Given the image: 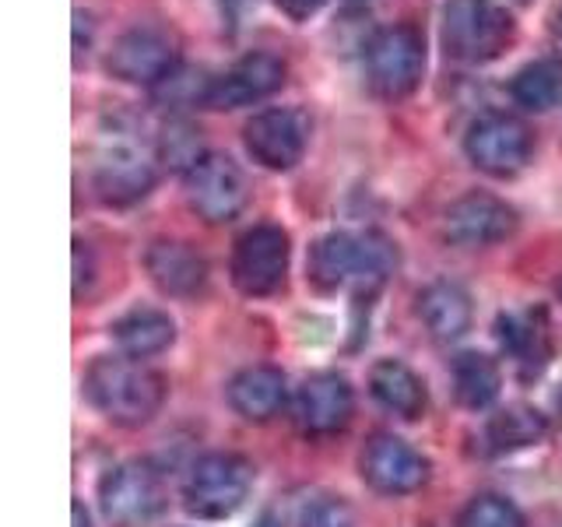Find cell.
<instances>
[{"instance_id":"cell-1","label":"cell","mask_w":562,"mask_h":527,"mask_svg":"<svg viewBox=\"0 0 562 527\" xmlns=\"http://www.w3.org/2000/svg\"><path fill=\"white\" fill-rule=\"evenodd\" d=\"M85 394L113 426H148L166 401V380L131 356H102L88 366Z\"/></svg>"},{"instance_id":"cell-2","label":"cell","mask_w":562,"mask_h":527,"mask_svg":"<svg viewBox=\"0 0 562 527\" xmlns=\"http://www.w3.org/2000/svg\"><path fill=\"white\" fill-rule=\"evenodd\" d=\"M394 260V243L383 233H327L310 250V281L321 292L380 285Z\"/></svg>"},{"instance_id":"cell-3","label":"cell","mask_w":562,"mask_h":527,"mask_svg":"<svg viewBox=\"0 0 562 527\" xmlns=\"http://www.w3.org/2000/svg\"><path fill=\"white\" fill-rule=\"evenodd\" d=\"M517 40V22L496 0H447L443 49L450 60L488 64L499 60Z\"/></svg>"},{"instance_id":"cell-4","label":"cell","mask_w":562,"mask_h":527,"mask_svg":"<svg viewBox=\"0 0 562 527\" xmlns=\"http://www.w3.org/2000/svg\"><path fill=\"white\" fill-rule=\"evenodd\" d=\"M426 78V35L401 22L380 29L366 46V81L369 92L383 102L408 99Z\"/></svg>"},{"instance_id":"cell-5","label":"cell","mask_w":562,"mask_h":527,"mask_svg":"<svg viewBox=\"0 0 562 527\" xmlns=\"http://www.w3.org/2000/svg\"><path fill=\"white\" fill-rule=\"evenodd\" d=\"M254 489V464L239 453H204L183 485L187 514L201 520H225L246 503Z\"/></svg>"},{"instance_id":"cell-6","label":"cell","mask_w":562,"mask_h":527,"mask_svg":"<svg viewBox=\"0 0 562 527\" xmlns=\"http://www.w3.org/2000/svg\"><path fill=\"white\" fill-rule=\"evenodd\" d=\"M99 506L113 527H148L166 509V482L155 464L127 461L102 479Z\"/></svg>"},{"instance_id":"cell-7","label":"cell","mask_w":562,"mask_h":527,"mask_svg":"<svg viewBox=\"0 0 562 527\" xmlns=\"http://www.w3.org/2000/svg\"><path fill=\"white\" fill-rule=\"evenodd\" d=\"M464 152L474 169H482L485 176H496V180H509V176H517L531 162L535 134L520 116L485 113L468 127Z\"/></svg>"},{"instance_id":"cell-8","label":"cell","mask_w":562,"mask_h":527,"mask_svg":"<svg viewBox=\"0 0 562 527\" xmlns=\"http://www.w3.org/2000/svg\"><path fill=\"white\" fill-rule=\"evenodd\" d=\"M233 285L243 295H274L289 274V236L278 225H254L236 239L233 264H228Z\"/></svg>"},{"instance_id":"cell-9","label":"cell","mask_w":562,"mask_h":527,"mask_svg":"<svg viewBox=\"0 0 562 527\" xmlns=\"http://www.w3.org/2000/svg\"><path fill=\"white\" fill-rule=\"evenodd\" d=\"M187 204L193 208V215L204 218L207 225H225L239 218V211L246 208L250 198V183H246L243 169L228 155L207 152L198 166L187 172Z\"/></svg>"},{"instance_id":"cell-10","label":"cell","mask_w":562,"mask_h":527,"mask_svg":"<svg viewBox=\"0 0 562 527\" xmlns=\"http://www.w3.org/2000/svg\"><path fill=\"white\" fill-rule=\"evenodd\" d=\"M180 64H183L180 46L158 25H137L131 32H123L113 43L110 57H105V67H110L113 78L145 88L162 85Z\"/></svg>"},{"instance_id":"cell-11","label":"cell","mask_w":562,"mask_h":527,"mask_svg":"<svg viewBox=\"0 0 562 527\" xmlns=\"http://www.w3.org/2000/svg\"><path fill=\"white\" fill-rule=\"evenodd\" d=\"M243 141L257 166L271 172H285L306 152L310 116L303 110H292V105H274V110H263L246 123Z\"/></svg>"},{"instance_id":"cell-12","label":"cell","mask_w":562,"mask_h":527,"mask_svg":"<svg viewBox=\"0 0 562 527\" xmlns=\"http://www.w3.org/2000/svg\"><path fill=\"white\" fill-rule=\"evenodd\" d=\"M517 233V211L496 193L471 190L457 198L443 215V236L461 250H485Z\"/></svg>"},{"instance_id":"cell-13","label":"cell","mask_w":562,"mask_h":527,"mask_svg":"<svg viewBox=\"0 0 562 527\" xmlns=\"http://www.w3.org/2000/svg\"><path fill=\"white\" fill-rule=\"evenodd\" d=\"M285 85V60L274 53H246L225 75L211 78L204 110H243L271 99Z\"/></svg>"},{"instance_id":"cell-14","label":"cell","mask_w":562,"mask_h":527,"mask_svg":"<svg viewBox=\"0 0 562 527\" xmlns=\"http://www.w3.org/2000/svg\"><path fill=\"white\" fill-rule=\"evenodd\" d=\"M362 479L383 496H408L429 482V461L412 444L380 433L366 444L362 453Z\"/></svg>"},{"instance_id":"cell-15","label":"cell","mask_w":562,"mask_h":527,"mask_svg":"<svg viewBox=\"0 0 562 527\" xmlns=\"http://www.w3.org/2000/svg\"><path fill=\"white\" fill-rule=\"evenodd\" d=\"M155 152H145L134 141L116 137L110 148L99 155L95 166V190L105 204H134L140 198H148V190L155 187Z\"/></svg>"},{"instance_id":"cell-16","label":"cell","mask_w":562,"mask_h":527,"mask_svg":"<svg viewBox=\"0 0 562 527\" xmlns=\"http://www.w3.org/2000/svg\"><path fill=\"white\" fill-rule=\"evenodd\" d=\"M351 412H356V397L338 373H316L295 394V426L306 436L341 433L351 422Z\"/></svg>"},{"instance_id":"cell-17","label":"cell","mask_w":562,"mask_h":527,"mask_svg":"<svg viewBox=\"0 0 562 527\" xmlns=\"http://www.w3.org/2000/svg\"><path fill=\"white\" fill-rule=\"evenodd\" d=\"M145 268L151 281L166 295H198L207 281V260L180 239H155L145 254Z\"/></svg>"},{"instance_id":"cell-18","label":"cell","mask_w":562,"mask_h":527,"mask_svg":"<svg viewBox=\"0 0 562 527\" xmlns=\"http://www.w3.org/2000/svg\"><path fill=\"white\" fill-rule=\"evenodd\" d=\"M285 397H289L285 373L274 366H250L228 383V404L246 422H271L285 408Z\"/></svg>"},{"instance_id":"cell-19","label":"cell","mask_w":562,"mask_h":527,"mask_svg":"<svg viewBox=\"0 0 562 527\" xmlns=\"http://www.w3.org/2000/svg\"><path fill=\"white\" fill-rule=\"evenodd\" d=\"M418 316L436 341H457L471 327V299L453 281H432L418 295Z\"/></svg>"},{"instance_id":"cell-20","label":"cell","mask_w":562,"mask_h":527,"mask_svg":"<svg viewBox=\"0 0 562 527\" xmlns=\"http://www.w3.org/2000/svg\"><path fill=\"white\" fill-rule=\"evenodd\" d=\"M369 394L401 418H418L426 412V386L397 359H380L369 369Z\"/></svg>"},{"instance_id":"cell-21","label":"cell","mask_w":562,"mask_h":527,"mask_svg":"<svg viewBox=\"0 0 562 527\" xmlns=\"http://www.w3.org/2000/svg\"><path fill=\"white\" fill-rule=\"evenodd\" d=\"M110 330H113L120 351L131 359L158 356V351H166L176 338V327H172L169 316L162 310H148V306L123 313Z\"/></svg>"},{"instance_id":"cell-22","label":"cell","mask_w":562,"mask_h":527,"mask_svg":"<svg viewBox=\"0 0 562 527\" xmlns=\"http://www.w3.org/2000/svg\"><path fill=\"white\" fill-rule=\"evenodd\" d=\"M544 436H549V418L538 408H527V404H509V408L488 418L485 447L492 453H514V450L541 444Z\"/></svg>"},{"instance_id":"cell-23","label":"cell","mask_w":562,"mask_h":527,"mask_svg":"<svg viewBox=\"0 0 562 527\" xmlns=\"http://www.w3.org/2000/svg\"><path fill=\"white\" fill-rule=\"evenodd\" d=\"M450 377H453V394L464 408H488L492 401L499 397V366L496 359L482 356V351H461L450 366Z\"/></svg>"},{"instance_id":"cell-24","label":"cell","mask_w":562,"mask_h":527,"mask_svg":"<svg viewBox=\"0 0 562 527\" xmlns=\"http://www.w3.org/2000/svg\"><path fill=\"white\" fill-rule=\"evenodd\" d=\"M509 96L517 105L531 113H544L562 99V64L559 60H535L520 67L509 81Z\"/></svg>"},{"instance_id":"cell-25","label":"cell","mask_w":562,"mask_h":527,"mask_svg":"<svg viewBox=\"0 0 562 527\" xmlns=\"http://www.w3.org/2000/svg\"><path fill=\"white\" fill-rule=\"evenodd\" d=\"M155 155H158V162H166L169 169L190 172L207 152L201 148V131L193 127L190 120H169L155 141Z\"/></svg>"},{"instance_id":"cell-26","label":"cell","mask_w":562,"mask_h":527,"mask_svg":"<svg viewBox=\"0 0 562 527\" xmlns=\"http://www.w3.org/2000/svg\"><path fill=\"white\" fill-rule=\"evenodd\" d=\"M541 338L544 330L535 316H520V313L499 316V341L517 362H535V356H544Z\"/></svg>"},{"instance_id":"cell-27","label":"cell","mask_w":562,"mask_h":527,"mask_svg":"<svg viewBox=\"0 0 562 527\" xmlns=\"http://www.w3.org/2000/svg\"><path fill=\"white\" fill-rule=\"evenodd\" d=\"M457 527H524V514L506 496L482 492L461 509Z\"/></svg>"},{"instance_id":"cell-28","label":"cell","mask_w":562,"mask_h":527,"mask_svg":"<svg viewBox=\"0 0 562 527\" xmlns=\"http://www.w3.org/2000/svg\"><path fill=\"white\" fill-rule=\"evenodd\" d=\"M207 88H211V78L201 75V70H187L183 64L172 70V75L151 88V96L162 102V105H172V110H183V105H204L207 99Z\"/></svg>"},{"instance_id":"cell-29","label":"cell","mask_w":562,"mask_h":527,"mask_svg":"<svg viewBox=\"0 0 562 527\" xmlns=\"http://www.w3.org/2000/svg\"><path fill=\"white\" fill-rule=\"evenodd\" d=\"M303 527H356V514L345 500L324 496L303 509Z\"/></svg>"},{"instance_id":"cell-30","label":"cell","mask_w":562,"mask_h":527,"mask_svg":"<svg viewBox=\"0 0 562 527\" xmlns=\"http://www.w3.org/2000/svg\"><path fill=\"white\" fill-rule=\"evenodd\" d=\"M324 4H327V0H274V8L285 18H292V22H310V18Z\"/></svg>"},{"instance_id":"cell-31","label":"cell","mask_w":562,"mask_h":527,"mask_svg":"<svg viewBox=\"0 0 562 527\" xmlns=\"http://www.w3.org/2000/svg\"><path fill=\"white\" fill-rule=\"evenodd\" d=\"M92 278V264H88V250L85 243H75V295H81V281Z\"/></svg>"},{"instance_id":"cell-32","label":"cell","mask_w":562,"mask_h":527,"mask_svg":"<svg viewBox=\"0 0 562 527\" xmlns=\"http://www.w3.org/2000/svg\"><path fill=\"white\" fill-rule=\"evenodd\" d=\"M70 509H75V527H92V524H88V514H85L81 500H75V506H70Z\"/></svg>"},{"instance_id":"cell-33","label":"cell","mask_w":562,"mask_h":527,"mask_svg":"<svg viewBox=\"0 0 562 527\" xmlns=\"http://www.w3.org/2000/svg\"><path fill=\"white\" fill-rule=\"evenodd\" d=\"M257 527H281V517H278V514H271V509H268V514H263V517L257 520Z\"/></svg>"},{"instance_id":"cell-34","label":"cell","mask_w":562,"mask_h":527,"mask_svg":"<svg viewBox=\"0 0 562 527\" xmlns=\"http://www.w3.org/2000/svg\"><path fill=\"white\" fill-rule=\"evenodd\" d=\"M552 32L559 35V40H562V4H559V8L552 11Z\"/></svg>"},{"instance_id":"cell-35","label":"cell","mask_w":562,"mask_h":527,"mask_svg":"<svg viewBox=\"0 0 562 527\" xmlns=\"http://www.w3.org/2000/svg\"><path fill=\"white\" fill-rule=\"evenodd\" d=\"M351 4H356V0H351Z\"/></svg>"}]
</instances>
